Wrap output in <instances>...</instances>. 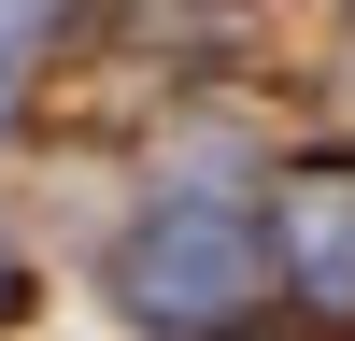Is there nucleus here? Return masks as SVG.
Returning a JSON list of instances; mask_svg holds the SVG:
<instances>
[{
	"instance_id": "1",
	"label": "nucleus",
	"mask_w": 355,
	"mask_h": 341,
	"mask_svg": "<svg viewBox=\"0 0 355 341\" xmlns=\"http://www.w3.org/2000/svg\"><path fill=\"white\" fill-rule=\"evenodd\" d=\"M114 284H128V313H142L157 341H242L256 313H270L284 256H270V227L214 213V199H171V213H142V227H128Z\"/></svg>"
},
{
	"instance_id": "2",
	"label": "nucleus",
	"mask_w": 355,
	"mask_h": 341,
	"mask_svg": "<svg viewBox=\"0 0 355 341\" xmlns=\"http://www.w3.org/2000/svg\"><path fill=\"white\" fill-rule=\"evenodd\" d=\"M284 284H299V313L313 327H355V157H327V170H299L284 185Z\"/></svg>"
},
{
	"instance_id": "3",
	"label": "nucleus",
	"mask_w": 355,
	"mask_h": 341,
	"mask_svg": "<svg viewBox=\"0 0 355 341\" xmlns=\"http://www.w3.org/2000/svg\"><path fill=\"white\" fill-rule=\"evenodd\" d=\"M0 299H15V270H0Z\"/></svg>"
}]
</instances>
